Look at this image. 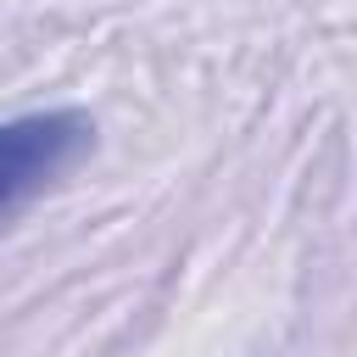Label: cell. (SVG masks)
I'll use <instances>...</instances> for the list:
<instances>
[{
    "instance_id": "6da1fadb",
    "label": "cell",
    "mask_w": 357,
    "mask_h": 357,
    "mask_svg": "<svg viewBox=\"0 0 357 357\" xmlns=\"http://www.w3.org/2000/svg\"><path fill=\"white\" fill-rule=\"evenodd\" d=\"M89 145H95V123L73 106L6 117L0 123V223L22 201H33L45 184H56Z\"/></svg>"
}]
</instances>
